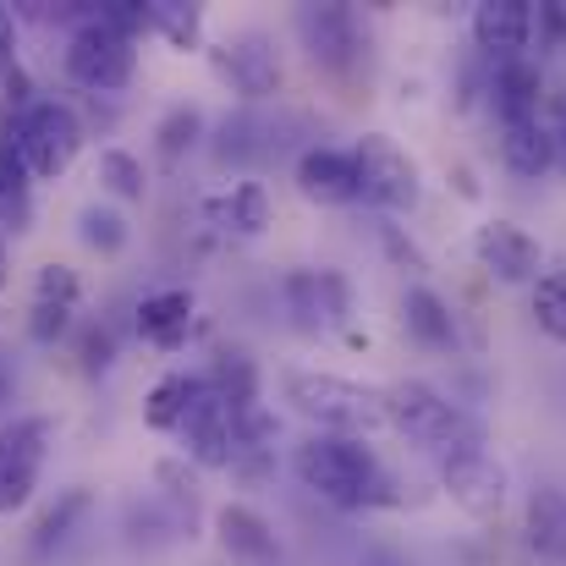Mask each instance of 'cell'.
I'll use <instances>...</instances> for the list:
<instances>
[{"label":"cell","mask_w":566,"mask_h":566,"mask_svg":"<svg viewBox=\"0 0 566 566\" xmlns=\"http://www.w3.org/2000/svg\"><path fill=\"white\" fill-rule=\"evenodd\" d=\"M292 468H297V479H303L319 501H331V506H342V512L401 506V484L379 468V457L364 440H353V434H308V440L292 451Z\"/></svg>","instance_id":"1"},{"label":"cell","mask_w":566,"mask_h":566,"mask_svg":"<svg viewBox=\"0 0 566 566\" xmlns=\"http://www.w3.org/2000/svg\"><path fill=\"white\" fill-rule=\"evenodd\" d=\"M281 390L286 401L319 423V434H369L385 418V390H369L358 379H342V375H325V369H286L281 375Z\"/></svg>","instance_id":"2"},{"label":"cell","mask_w":566,"mask_h":566,"mask_svg":"<svg viewBox=\"0 0 566 566\" xmlns=\"http://www.w3.org/2000/svg\"><path fill=\"white\" fill-rule=\"evenodd\" d=\"M385 418H390L407 440L429 446L434 457L484 451V429H479L451 396H440L429 379H396V385L385 390Z\"/></svg>","instance_id":"3"},{"label":"cell","mask_w":566,"mask_h":566,"mask_svg":"<svg viewBox=\"0 0 566 566\" xmlns=\"http://www.w3.org/2000/svg\"><path fill=\"white\" fill-rule=\"evenodd\" d=\"M133 72H138V44L122 39V33L99 17V6H94V11H77V28H72V39H66V77H72L77 88L116 94V88L133 83Z\"/></svg>","instance_id":"4"},{"label":"cell","mask_w":566,"mask_h":566,"mask_svg":"<svg viewBox=\"0 0 566 566\" xmlns=\"http://www.w3.org/2000/svg\"><path fill=\"white\" fill-rule=\"evenodd\" d=\"M6 127L17 133V144H22L33 177H61V171L77 160V149H83V122H77V111H72L66 99H33V105L17 111Z\"/></svg>","instance_id":"5"},{"label":"cell","mask_w":566,"mask_h":566,"mask_svg":"<svg viewBox=\"0 0 566 566\" xmlns=\"http://www.w3.org/2000/svg\"><path fill=\"white\" fill-rule=\"evenodd\" d=\"M297 39H303V50L314 55V66H325V72H336V77H347L358 61H364V22H358V11L353 6H342V0H325V6H297Z\"/></svg>","instance_id":"6"},{"label":"cell","mask_w":566,"mask_h":566,"mask_svg":"<svg viewBox=\"0 0 566 566\" xmlns=\"http://www.w3.org/2000/svg\"><path fill=\"white\" fill-rule=\"evenodd\" d=\"M353 160H358V177H364V198H369L375 209L401 214V209L418 203V192H423L418 166H412V155L396 149L385 133H364L358 149H353Z\"/></svg>","instance_id":"7"},{"label":"cell","mask_w":566,"mask_h":566,"mask_svg":"<svg viewBox=\"0 0 566 566\" xmlns=\"http://www.w3.org/2000/svg\"><path fill=\"white\" fill-rule=\"evenodd\" d=\"M281 297H286V314H292V325L303 336L342 331L353 319V286L336 270H292L281 281Z\"/></svg>","instance_id":"8"},{"label":"cell","mask_w":566,"mask_h":566,"mask_svg":"<svg viewBox=\"0 0 566 566\" xmlns=\"http://www.w3.org/2000/svg\"><path fill=\"white\" fill-rule=\"evenodd\" d=\"M209 61H214V72H220L242 99H275V94H281V83H286L281 50H275V39H270V33H259V28H248V33L226 39Z\"/></svg>","instance_id":"9"},{"label":"cell","mask_w":566,"mask_h":566,"mask_svg":"<svg viewBox=\"0 0 566 566\" xmlns=\"http://www.w3.org/2000/svg\"><path fill=\"white\" fill-rule=\"evenodd\" d=\"M506 468L495 462V451H457L440 457V490L468 512V517H495L506 506Z\"/></svg>","instance_id":"10"},{"label":"cell","mask_w":566,"mask_h":566,"mask_svg":"<svg viewBox=\"0 0 566 566\" xmlns=\"http://www.w3.org/2000/svg\"><path fill=\"white\" fill-rule=\"evenodd\" d=\"M473 253H479V264H484L495 281H506V286H517V281H539V270H545V248H539V237H528V231L512 226V220H490V226H479V231H473Z\"/></svg>","instance_id":"11"},{"label":"cell","mask_w":566,"mask_h":566,"mask_svg":"<svg viewBox=\"0 0 566 566\" xmlns=\"http://www.w3.org/2000/svg\"><path fill=\"white\" fill-rule=\"evenodd\" d=\"M237 418H242V412H231V407L209 390V379H203V396L192 401V412L182 418V429H177L198 468H231V457H237Z\"/></svg>","instance_id":"12"},{"label":"cell","mask_w":566,"mask_h":566,"mask_svg":"<svg viewBox=\"0 0 566 566\" xmlns=\"http://www.w3.org/2000/svg\"><path fill=\"white\" fill-rule=\"evenodd\" d=\"M468 28H473V44L484 55L517 61L528 50V39H534V6L528 0H479Z\"/></svg>","instance_id":"13"},{"label":"cell","mask_w":566,"mask_h":566,"mask_svg":"<svg viewBox=\"0 0 566 566\" xmlns=\"http://www.w3.org/2000/svg\"><path fill=\"white\" fill-rule=\"evenodd\" d=\"M214 534H220L226 556H237V562H248V566L281 562V539H275L270 517H264L259 506H248V501H226V506L214 512Z\"/></svg>","instance_id":"14"},{"label":"cell","mask_w":566,"mask_h":566,"mask_svg":"<svg viewBox=\"0 0 566 566\" xmlns=\"http://www.w3.org/2000/svg\"><path fill=\"white\" fill-rule=\"evenodd\" d=\"M297 192L308 203H353V198H364V177H358L353 149H303Z\"/></svg>","instance_id":"15"},{"label":"cell","mask_w":566,"mask_h":566,"mask_svg":"<svg viewBox=\"0 0 566 566\" xmlns=\"http://www.w3.org/2000/svg\"><path fill=\"white\" fill-rule=\"evenodd\" d=\"M490 94H495V116H501V127H506V122H539V111H545V66L528 61V55L501 61Z\"/></svg>","instance_id":"16"},{"label":"cell","mask_w":566,"mask_h":566,"mask_svg":"<svg viewBox=\"0 0 566 566\" xmlns=\"http://www.w3.org/2000/svg\"><path fill=\"white\" fill-rule=\"evenodd\" d=\"M523 539L539 566H566V490L539 484L523 512Z\"/></svg>","instance_id":"17"},{"label":"cell","mask_w":566,"mask_h":566,"mask_svg":"<svg viewBox=\"0 0 566 566\" xmlns=\"http://www.w3.org/2000/svg\"><path fill=\"white\" fill-rule=\"evenodd\" d=\"M501 160L512 177L523 182H539L556 160H562V144H556V127L539 116V122H506L501 127Z\"/></svg>","instance_id":"18"},{"label":"cell","mask_w":566,"mask_h":566,"mask_svg":"<svg viewBox=\"0 0 566 566\" xmlns=\"http://www.w3.org/2000/svg\"><path fill=\"white\" fill-rule=\"evenodd\" d=\"M138 336H144L149 347H160V353L188 347V336H192V292H182V286L149 292V297L138 303Z\"/></svg>","instance_id":"19"},{"label":"cell","mask_w":566,"mask_h":566,"mask_svg":"<svg viewBox=\"0 0 566 566\" xmlns=\"http://www.w3.org/2000/svg\"><path fill=\"white\" fill-rule=\"evenodd\" d=\"M401 325H407V336H412L418 347H429V353H451V347H457V314H451V303H446L440 292H429V286H407V297H401Z\"/></svg>","instance_id":"20"},{"label":"cell","mask_w":566,"mask_h":566,"mask_svg":"<svg viewBox=\"0 0 566 566\" xmlns=\"http://www.w3.org/2000/svg\"><path fill=\"white\" fill-rule=\"evenodd\" d=\"M220 231H237V237H259V231H270V220H275V203H270V192L264 182H237V188L226 192V198H209V209H203Z\"/></svg>","instance_id":"21"},{"label":"cell","mask_w":566,"mask_h":566,"mask_svg":"<svg viewBox=\"0 0 566 566\" xmlns=\"http://www.w3.org/2000/svg\"><path fill=\"white\" fill-rule=\"evenodd\" d=\"M203 379H209V390H214L231 412H253V407H259V364H253L242 347H220L214 364L203 369Z\"/></svg>","instance_id":"22"},{"label":"cell","mask_w":566,"mask_h":566,"mask_svg":"<svg viewBox=\"0 0 566 566\" xmlns=\"http://www.w3.org/2000/svg\"><path fill=\"white\" fill-rule=\"evenodd\" d=\"M203 396V375H166L155 379V390L144 396V423L149 429H182V418L192 412V401Z\"/></svg>","instance_id":"23"},{"label":"cell","mask_w":566,"mask_h":566,"mask_svg":"<svg viewBox=\"0 0 566 566\" xmlns=\"http://www.w3.org/2000/svg\"><path fill=\"white\" fill-rule=\"evenodd\" d=\"M88 506H94V495L88 490H66L39 523H33V539H28V551L33 556H50V551H61L66 539H72V528L88 517Z\"/></svg>","instance_id":"24"},{"label":"cell","mask_w":566,"mask_h":566,"mask_svg":"<svg viewBox=\"0 0 566 566\" xmlns=\"http://www.w3.org/2000/svg\"><path fill=\"white\" fill-rule=\"evenodd\" d=\"M50 446H55V423L39 418V412L11 418V423L0 429V457H11V462H22V468H44Z\"/></svg>","instance_id":"25"},{"label":"cell","mask_w":566,"mask_h":566,"mask_svg":"<svg viewBox=\"0 0 566 566\" xmlns=\"http://www.w3.org/2000/svg\"><path fill=\"white\" fill-rule=\"evenodd\" d=\"M77 242L94 248V253H105V259H116V253L133 242V226L122 220V209H111V203H88V209L77 214Z\"/></svg>","instance_id":"26"},{"label":"cell","mask_w":566,"mask_h":566,"mask_svg":"<svg viewBox=\"0 0 566 566\" xmlns=\"http://www.w3.org/2000/svg\"><path fill=\"white\" fill-rule=\"evenodd\" d=\"M99 188L111 198H122V203H144L149 171H144V160L133 149H99Z\"/></svg>","instance_id":"27"},{"label":"cell","mask_w":566,"mask_h":566,"mask_svg":"<svg viewBox=\"0 0 566 566\" xmlns=\"http://www.w3.org/2000/svg\"><path fill=\"white\" fill-rule=\"evenodd\" d=\"M155 11V33L177 50H198L203 44V11L192 0H149Z\"/></svg>","instance_id":"28"},{"label":"cell","mask_w":566,"mask_h":566,"mask_svg":"<svg viewBox=\"0 0 566 566\" xmlns=\"http://www.w3.org/2000/svg\"><path fill=\"white\" fill-rule=\"evenodd\" d=\"M155 138H160V155H166V160H182L188 149H198V138H203V111H198V105H171V111L160 116Z\"/></svg>","instance_id":"29"},{"label":"cell","mask_w":566,"mask_h":566,"mask_svg":"<svg viewBox=\"0 0 566 566\" xmlns=\"http://www.w3.org/2000/svg\"><path fill=\"white\" fill-rule=\"evenodd\" d=\"M28 188H33V166H28V155H22L17 133H11V127H0V209L28 203Z\"/></svg>","instance_id":"30"},{"label":"cell","mask_w":566,"mask_h":566,"mask_svg":"<svg viewBox=\"0 0 566 566\" xmlns=\"http://www.w3.org/2000/svg\"><path fill=\"white\" fill-rule=\"evenodd\" d=\"M534 319L551 342H566V270H545L534 281Z\"/></svg>","instance_id":"31"},{"label":"cell","mask_w":566,"mask_h":566,"mask_svg":"<svg viewBox=\"0 0 566 566\" xmlns=\"http://www.w3.org/2000/svg\"><path fill=\"white\" fill-rule=\"evenodd\" d=\"M77 297H83V281H77L72 264H39L33 303H66V308H77Z\"/></svg>","instance_id":"32"},{"label":"cell","mask_w":566,"mask_h":566,"mask_svg":"<svg viewBox=\"0 0 566 566\" xmlns=\"http://www.w3.org/2000/svg\"><path fill=\"white\" fill-rule=\"evenodd\" d=\"M99 17L122 33V39H144V33H155V11H149V0H105L99 6Z\"/></svg>","instance_id":"33"},{"label":"cell","mask_w":566,"mask_h":566,"mask_svg":"<svg viewBox=\"0 0 566 566\" xmlns=\"http://www.w3.org/2000/svg\"><path fill=\"white\" fill-rule=\"evenodd\" d=\"M33 490H39V468H22V462L0 457V517L17 512V506H28Z\"/></svg>","instance_id":"34"},{"label":"cell","mask_w":566,"mask_h":566,"mask_svg":"<svg viewBox=\"0 0 566 566\" xmlns=\"http://www.w3.org/2000/svg\"><path fill=\"white\" fill-rule=\"evenodd\" d=\"M66 331H72V308H66V303H33V308H28V336H33L39 347H55Z\"/></svg>","instance_id":"35"},{"label":"cell","mask_w":566,"mask_h":566,"mask_svg":"<svg viewBox=\"0 0 566 566\" xmlns=\"http://www.w3.org/2000/svg\"><path fill=\"white\" fill-rule=\"evenodd\" d=\"M111 358H116V336H111L105 325H94V331L83 336V369L99 375V369H111Z\"/></svg>","instance_id":"36"},{"label":"cell","mask_w":566,"mask_h":566,"mask_svg":"<svg viewBox=\"0 0 566 566\" xmlns=\"http://www.w3.org/2000/svg\"><path fill=\"white\" fill-rule=\"evenodd\" d=\"M379 237H385V248H390V259H396V264H407L412 275H423V270H429V264H423V253H418L412 242H401V231H396V226H379Z\"/></svg>","instance_id":"37"},{"label":"cell","mask_w":566,"mask_h":566,"mask_svg":"<svg viewBox=\"0 0 566 566\" xmlns=\"http://www.w3.org/2000/svg\"><path fill=\"white\" fill-rule=\"evenodd\" d=\"M0 61L6 66L17 61V17H11V6H0Z\"/></svg>","instance_id":"38"},{"label":"cell","mask_w":566,"mask_h":566,"mask_svg":"<svg viewBox=\"0 0 566 566\" xmlns=\"http://www.w3.org/2000/svg\"><path fill=\"white\" fill-rule=\"evenodd\" d=\"M11 390H17V369H11V358L0 353V407L11 401Z\"/></svg>","instance_id":"39"},{"label":"cell","mask_w":566,"mask_h":566,"mask_svg":"<svg viewBox=\"0 0 566 566\" xmlns=\"http://www.w3.org/2000/svg\"><path fill=\"white\" fill-rule=\"evenodd\" d=\"M0 286H6V253H0Z\"/></svg>","instance_id":"40"}]
</instances>
